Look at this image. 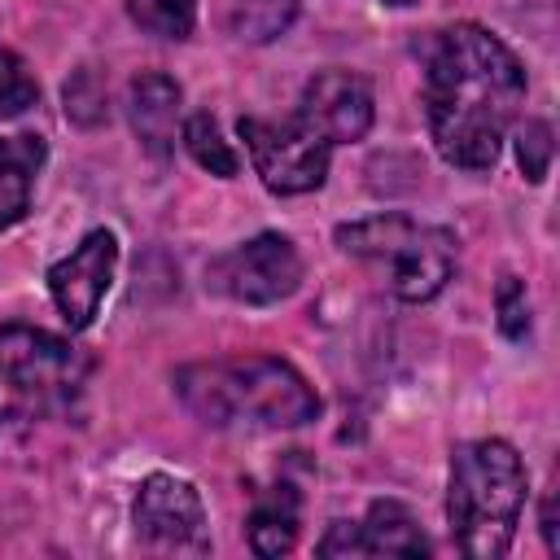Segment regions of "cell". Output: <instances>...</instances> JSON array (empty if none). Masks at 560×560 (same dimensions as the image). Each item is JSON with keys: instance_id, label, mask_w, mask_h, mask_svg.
<instances>
[{"instance_id": "cell-15", "label": "cell", "mask_w": 560, "mask_h": 560, "mask_svg": "<svg viewBox=\"0 0 560 560\" xmlns=\"http://www.w3.org/2000/svg\"><path fill=\"white\" fill-rule=\"evenodd\" d=\"M184 149L192 153V162H197L201 171H210V175H219V179H232V175L241 171V158L232 153V144L223 140V131H219V122H214L210 114H192V118L184 122Z\"/></svg>"}, {"instance_id": "cell-3", "label": "cell", "mask_w": 560, "mask_h": 560, "mask_svg": "<svg viewBox=\"0 0 560 560\" xmlns=\"http://www.w3.org/2000/svg\"><path fill=\"white\" fill-rule=\"evenodd\" d=\"M529 472L512 442L477 438L451 451V486H446V521L451 538L472 560H499L525 508Z\"/></svg>"}, {"instance_id": "cell-12", "label": "cell", "mask_w": 560, "mask_h": 560, "mask_svg": "<svg viewBox=\"0 0 560 560\" xmlns=\"http://www.w3.org/2000/svg\"><path fill=\"white\" fill-rule=\"evenodd\" d=\"M179 83L171 74H140L131 79L127 88V118H131V131L140 136L144 153L149 158H166L175 149V118H179Z\"/></svg>"}, {"instance_id": "cell-1", "label": "cell", "mask_w": 560, "mask_h": 560, "mask_svg": "<svg viewBox=\"0 0 560 560\" xmlns=\"http://www.w3.org/2000/svg\"><path fill=\"white\" fill-rule=\"evenodd\" d=\"M525 101V70L516 52L477 22H455L429 48L424 118L442 162L459 171H490Z\"/></svg>"}, {"instance_id": "cell-8", "label": "cell", "mask_w": 560, "mask_h": 560, "mask_svg": "<svg viewBox=\"0 0 560 560\" xmlns=\"http://www.w3.org/2000/svg\"><path fill=\"white\" fill-rule=\"evenodd\" d=\"M136 534L149 542V547H162V551H210V538H206V503L197 494L192 481L175 477V472H149L140 481V494H136Z\"/></svg>"}, {"instance_id": "cell-18", "label": "cell", "mask_w": 560, "mask_h": 560, "mask_svg": "<svg viewBox=\"0 0 560 560\" xmlns=\"http://www.w3.org/2000/svg\"><path fill=\"white\" fill-rule=\"evenodd\" d=\"M551 153H556V140H551V122L542 118H529L521 131H516V166L529 184H542L547 171H551Z\"/></svg>"}, {"instance_id": "cell-20", "label": "cell", "mask_w": 560, "mask_h": 560, "mask_svg": "<svg viewBox=\"0 0 560 560\" xmlns=\"http://www.w3.org/2000/svg\"><path fill=\"white\" fill-rule=\"evenodd\" d=\"M494 311H499V332L508 341H525L529 337V298H525V280L503 276L499 293H494Z\"/></svg>"}, {"instance_id": "cell-16", "label": "cell", "mask_w": 560, "mask_h": 560, "mask_svg": "<svg viewBox=\"0 0 560 560\" xmlns=\"http://www.w3.org/2000/svg\"><path fill=\"white\" fill-rule=\"evenodd\" d=\"M298 18V0H236L232 9V31L249 44H267L289 31Z\"/></svg>"}, {"instance_id": "cell-21", "label": "cell", "mask_w": 560, "mask_h": 560, "mask_svg": "<svg viewBox=\"0 0 560 560\" xmlns=\"http://www.w3.org/2000/svg\"><path fill=\"white\" fill-rule=\"evenodd\" d=\"M66 114H70L74 122H83V127H92V122L105 118V96L96 92L92 70H79V79L66 83Z\"/></svg>"}, {"instance_id": "cell-2", "label": "cell", "mask_w": 560, "mask_h": 560, "mask_svg": "<svg viewBox=\"0 0 560 560\" xmlns=\"http://www.w3.org/2000/svg\"><path fill=\"white\" fill-rule=\"evenodd\" d=\"M175 394L210 429H228L236 420L298 429L319 416V394L306 385V376L271 354L188 363L175 372Z\"/></svg>"}, {"instance_id": "cell-9", "label": "cell", "mask_w": 560, "mask_h": 560, "mask_svg": "<svg viewBox=\"0 0 560 560\" xmlns=\"http://www.w3.org/2000/svg\"><path fill=\"white\" fill-rule=\"evenodd\" d=\"M114 262H118V241L114 232L96 228L61 262L48 267V293L70 328H88L96 319L109 293V280H114Z\"/></svg>"}, {"instance_id": "cell-6", "label": "cell", "mask_w": 560, "mask_h": 560, "mask_svg": "<svg viewBox=\"0 0 560 560\" xmlns=\"http://www.w3.org/2000/svg\"><path fill=\"white\" fill-rule=\"evenodd\" d=\"M241 140L249 149L258 179L280 197L315 192L328 175L332 144L315 127H306L298 114L293 118H241Z\"/></svg>"}, {"instance_id": "cell-13", "label": "cell", "mask_w": 560, "mask_h": 560, "mask_svg": "<svg viewBox=\"0 0 560 560\" xmlns=\"http://www.w3.org/2000/svg\"><path fill=\"white\" fill-rule=\"evenodd\" d=\"M39 166H44L39 136H0V232L31 210Z\"/></svg>"}, {"instance_id": "cell-10", "label": "cell", "mask_w": 560, "mask_h": 560, "mask_svg": "<svg viewBox=\"0 0 560 560\" xmlns=\"http://www.w3.org/2000/svg\"><path fill=\"white\" fill-rule=\"evenodd\" d=\"M372 114H376L372 88L363 74H350V70H319L302 88V105H298V118L315 127L328 144L363 140L372 127Z\"/></svg>"}, {"instance_id": "cell-23", "label": "cell", "mask_w": 560, "mask_h": 560, "mask_svg": "<svg viewBox=\"0 0 560 560\" xmlns=\"http://www.w3.org/2000/svg\"><path fill=\"white\" fill-rule=\"evenodd\" d=\"M385 4H416V0H385Z\"/></svg>"}, {"instance_id": "cell-7", "label": "cell", "mask_w": 560, "mask_h": 560, "mask_svg": "<svg viewBox=\"0 0 560 560\" xmlns=\"http://www.w3.org/2000/svg\"><path fill=\"white\" fill-rule=\"evenodd\" d=\"M206 284L232 302L245 306H271L280 298H289L302 284V258L293 249L289 236L280 232H262L254 241H241L236 249L219 254L206 267Z\"/></svg>"}, {"instance_id": "cell-22", "label": "cell", "mask_w": 560, "mask_h": 560, "mask_svg": "<svg viewBox=\"0 0 560 560\" xmlns=\"http://www.w3.org/2000/svg\"><path fill=\"white\" fill-rule=\"evenodd\" d=\"M542 538H547V551L556 556V551H560V529H556V494H547V503H542Z\"/></svg>"}, {"instance_id": "cell-5", "label": "cell", "mask_w": 560, "mask_h": 560, "mask_svg": "<svg viewBox=\"0 0 560 560\" xmlns=\"http://www.w3.org/2000/svg\"><path fill=\"white\" fill-rule=\"evenodd\" d=\"M88 376V359L44 328L9 324L0 328V381L9 385L13 402L26 411H48L74 398Z\"/></svg>"}, {"instance_id": "cell-14", "label": "cell", "mask_w": 560, "mask_h": 560, "mask_svg": "<svg viewBox=\"0 0 560 560\" xmlns=\"http://www.w3.org/2000/svg\"><path fill=\"white\" fill-rule=\"evenodd\" d=\"M249 547L258 556H284L298 542V494L293 486H271L249 512Z\"/></svg>"}, {"instance_id": "cell-19", "label": "cell", "mask_w": 560, "mask_h": 560, "mask_svg": "<svg viewBox=\"0 0 560 560\" xmlns=\"http://www.w3.org/2000/svg\"><path fill=\"white\" fill-rule=\"evenodd\" d=\"M35 101H39V83L9 48H0V118H18Z\"/></svg>"}, {"instance_id": "cell-4", "label": "cell", "mask_w": 560, "mask_h": 560, "mask_svg": "<svg viewBox=\"0 0 560 560\" xmlns=\"http://www.w3.org/2000/svg\"><path fill=\"white\" fill-rule=\"evenodd\" d=\"M337 245L350 258H363L381 271L385 289L402 302H429L446 289L455 271V236L438 223L411 214H372L337 228Z\"/></svg>"}, {"instance_id": "cell-11", "label": "cell", "mask_w": 560, "mask_h": 560, "mask_svg": "<svg viewBox=\"0 0 560 560\" xmlns=\"http://www.w3.org/2000/svg\"><path fill=\"white\" fill-rule=\"evenodd\" d=\"M424 551L429 538L420 534L416 516L394 499H376L368 516L354 525L337 521L319 542V556H424Z\"/></svg>"}, {"instance_id": "cell-17", "label": "cell", "mask_w": 560, "mask_h": 560, "mask_svg": "<svg viewBox=\"0 0 560 560\" xmlns=\"http://www.w3.org/2000/svg\"><path fill=\"white\" fill-rule=\"evenodd\" d=\"M136 26L162 39H188L197 26V0H127Z\"/></svg>"}]
</instances>
